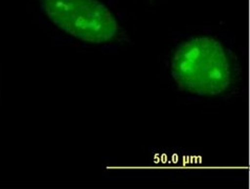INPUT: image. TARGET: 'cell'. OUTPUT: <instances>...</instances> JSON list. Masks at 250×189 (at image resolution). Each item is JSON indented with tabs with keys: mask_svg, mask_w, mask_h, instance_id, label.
<instances>
[{
	"mask_svg": "<svg viewBox=\"0 0 250 189\" xmlns=\"http://www.w3.org/2000/svg\"><path fill=\"white\" fill-rule=\"evenodd\" d=\"M42 6L56 25L83 41L104 43L116 35L114 16L98 0H43Z\"/></svg>",
	"mask_w": 250,
	"mask_h": 189,
	"instance_id": "2",
	"label": "cell"
},
{
	"mask_svg": "<svg viewBox=\"0 0 250 189\" xmlns=\"http://www.w3.org/2000/svg\"><path fill=\"white\" fill-rule=\"evenodd\" d=\"M171 71L181 90L201 96L221 94L231 81L225 49L210 37H197L180 45L172 58Z\"/></svg>",
	"mask_w": 250,
	"mask_h": 189,
	"instance_id": "1",
	"label": "cell"
}]
</instances>
